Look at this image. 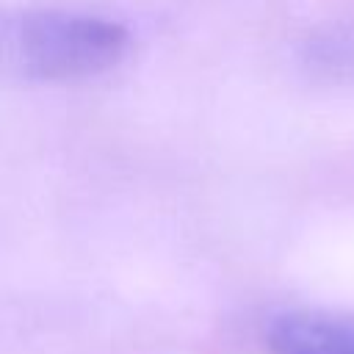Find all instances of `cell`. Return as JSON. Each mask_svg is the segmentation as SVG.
Listing matches in <instances>:
<instances>
[{"mask_svg": "<svg viewBox=\"0 0 354 354\" xmlns=\"http://www.w3.org/2000/svg\"><path fill=\"white\" fill-rule=\"evenodd\" d=\"M3 69L22 83H72L116 69L130 30L100 14L25 8L3 19Z\"/></svg>", "mask_w": 354, "mask_h": 354, "instance_id": "obj_1", "label": "cell"}, {"mask_svg": "<svg viewBox=\"0 0 354 354\" xmlns=\"http://www.w3.org/2000/svg\"><path fill=\"white\" fill-rule=\"evenodd\" d=\"M263 343L268 354H354V321L290 310L268 321Z\"/></svg>", "mask_w": 354, "mask_h": 354, "instance_id": "obj_2", "label": "cell"}]
</instances>
